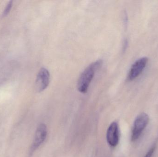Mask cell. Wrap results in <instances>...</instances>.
Segmentation results:
<instances>
[{"label": "cell", "instance_id": "6da1fadb", "mask_svg": "<svg viewBox=\"0 0 158 157\" xmlns=\"http://www.w3.org/2000/svg\"><path fill=\"white\" fill-rule=\"evenodd\" d=\"M102 63L101 60H98L88 65L82 73L78 81L77 88L81 93H85L88 90L97 70Z\"/></svg>", "mask_w": 158, "mask_h": 157}, {"label": "cell", "instance_id": "7a4b0ae2", "mask_svg": "<svg viewBox=\"0 0 158 157\" xmlns=\"http://www.w3.org/2000/svg\"><path fill=\"white\" fill-rule=\"evenodd\" d=\"M149 117L145 113L139 114L135 119L133 129L132 133L131 140L135 141L138 139L143 130L148 124Z\"/></svg>", "mask_w": 158, "mask_h": 157}, {"label": "cell", "instance_id": "3957f363", "mask_svg": "<svg viewBox=\"0 0 158 157\" xmlns=\"http://www.w3.org/2000/svg\"><path fill=\"white\" fill-rule=\"evenodd\" d=\"M47 129L46 125L44 124H40L37 128L34 140L30 149V155H31L44 142L47 136Z\"/></svg>", "mask_w": 158, "mask_h": 157}, {"label": "cell", "instance_id": "277c9868", "mask_svg": "<svg viewBox=\"0 0 158 157\" xmlns=\"http://www.w3.org/2000/svg\"><path fill=\"white\" fill-rule=\"evenodd\" d=\"M148 62V58L144 57L137 60L132 65L128 76L129 81H132L138 77L145 68Z\"/></svg>", "mask_w": 158, "mask_h": 157}, {"label": "cell", "instance_id": "5b68a950", "mask_svg": "<svg viewBox=\"0 0 158 157\" xmlns=\"http://www.w3.org/2000/svg\"><path fill=\"white\" fill-rule=\"evenodd\" d=\"M50 80V74L48 70L42 68L40 70L36 78L35 86L38 92L45 90L49 85Z\"/></svg>", "mask_w": 158, "mask_h": 157}, {"label": "cell", "instance_id": "8992f818", "mask_svg": "<svg viewBox=\"0 0 158 157\" xmlns=\"http://www.w3.org/2000/svg\"><path fill=\"white\" fill-rule=\"evenodd\" d=\"M108 143L112 147L117 146L119 140L118 125L117 122L112 123L110 125L106 134Z\"/></svg>", "mask_w": 158, "mask_h": 157}, {"label": "cell", "instance_id": "52a82bcc", "mask_svg": "<svg viewBox=\"0 0 158 157\" xmlns=\"http://www.w3.org/2000/svg\"><path fill=\"white\" fill-rule=\"evenodd\" d=\"M12 1H10L6 5V7L4 11L3 14V16H5L7 15L8 14V13L10 12V10H11V7L12 6Z\"/></svg>", "mask_w": 158, "mask_h": 157}, {"label": "cell", "instance_id": "ba28073f", "mask_svg": "<svg viewBox=\"0 0 158 157\" xmlns=\"http://www.w3.org/2000/svg\"><path fill=\"white\" fill-rule=\"evenodd\" d=\"M155 149H156L155 147H153L152 148H150V150L148 152L145 157H152L154 152H155Z\"/></svg>", "mask_w": 158, "mask_h": 157}]
</instances>
